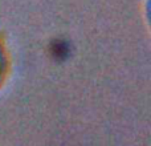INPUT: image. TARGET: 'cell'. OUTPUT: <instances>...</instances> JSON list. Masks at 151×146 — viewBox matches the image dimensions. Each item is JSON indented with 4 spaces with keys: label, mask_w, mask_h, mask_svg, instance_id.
<instances>
[{
    "label": "cell",
    "mask_w": 151,
    "mask_h": 146,
    "mask_svg": "<svg viewBox=\"0 0 151 146\" xmlns=\"http://www.w3.org/2000/svg\"><path fill=\"white\" fill-rule=\"evenodd\" d=\"M5 69H7V60H5V56H4V53H3L1 48H0V84L4 80Z\"/></svg>",
    "instance_id": "6da1fadb"
}]
</instances>
